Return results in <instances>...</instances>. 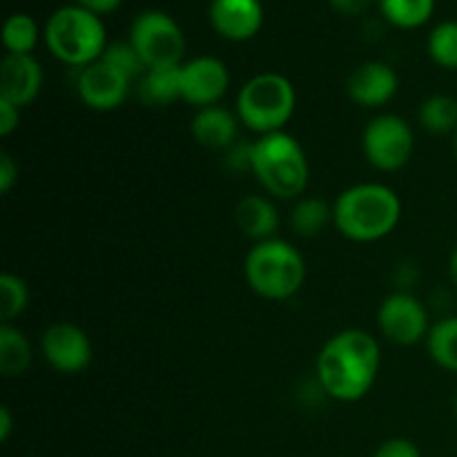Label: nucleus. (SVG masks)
<instances>
[{"instance_id":"b1692460","label":"nucleus","mask_w":457,"mask_h":457,"mask_svg":"<svg viewBox=\"0 0 457 457\" xmlns=\"http://www.w3.org/2000/svg\"><path fill=\"white\" fill-rule=\"evenodd\" d=\"M38 22L29 13H13L4 21L3 43L7 54H31L38 45Z\"/></svg>"},{"instance_id":"6e6552de","label":"nucleus","mask_w":457,"mask_h":457,"mask_svg":"<svg viewBox=\"0 0 457 457\" xmlns=\"http://www.w3.org/2000/svg\"><path fill=\"white\" fill-rule=\"evenodd\" d=\"M366 161L379 172H397L411 161L415 150L413 128L397 114H379L369 120L361 134Z\"/></svg>"},{"instance_id":"412c9836","label":"nucleus","mask_w":457,"mask_h":457,"mask_svg":"<svg viewBox=\"0 0 457 457\" xmlns=\"http://www.w3.org/2000/svg\"><path fill=\"white\" fill-rule=\"evenodd\" d=\"M427 351L440 369L457 375V315L442 317L431 326Z\"/></svg>"},{"instance_id":"f8f14e48","label":"nucleus","mask_w":457,"mask_h":457,"mask_svg":"<svg viewBox=\"0 0 457 457\" xmlns=\"http://www.w3.org/2000/svg\"><path fill=\"white\" fill-rule=\"evenodd\" d=\"M129 87L132 83L103 61L83 67L76 76V94L80 103L94 112L119 110L128 98Z\"/></svg>"},{"instance_id":"f257e3e1","label":"nucleus","mask_w":457,"mask_h":457,"mask_svg":"<svg viewBox=\"0 0 457 457\" xmlns=\"http://www.w3.org/2000/svg\"><path fill=\"white\" fill-rule=\"evenodd\" d=\"M382 364L378 339L361 328L333 335L317 355V386L326 397L342 404L364 400L375 386Z\"/></svg>"},{"instance_id":"cd10ccee","label":"nucleus","mask_w":457,"mask_h":457,"mask_svg":"<svg viewBox=\"0 0 457 457\" xmlns=\"http://www.w3.org/2000/svg\"><path fill=\"white\" fill-rule=\"evenodd\" d=\"M373 457H422V453L415 442L406 440V437H391L378 446Z\"/></svg>"},{"instance_id":"9d476101","label":"nucleus","mask_w":457,"mask_h":457,"mask_svg":"<svg viewBox=\"0 0 457 457\" xmlns=\"http://www.w3.org/2000/svg\"><path fill=\"white\" fill-rule=\"evenodd\" d=\"M40 353L56 373L79 375L92 364V342L80 326L54 321L40 337Z\"/></svg>"},{"instance_id":"39448f33","label":"nucleus","mask_w":457,"mask_h":457,"mask_svg":"<svg viewBox=\"0 0 457 457\" xmlns=\"http://www.w3.org/2000/svg\"><path fill=\"white\" fill-rule=\"evenodd\" d=\"M45 45L61 62L83 70L101 61L110 43H107V31L101 16L79 4H70V7L56 9L49 16L45 25Z\"/></svg>"},{"instance_id":"393cba45","label":"nucleus","mask_w":457,"mask_h":457,"mask_svg":"<svg viewBox=\"0 0 457 457\" xmlns=\"http://www.w3.org/2000/svg\"><path fill=\"white\" fill-rule=\"evenodd\" d=\"M428 56L442 70L457 71V21H445L428 34Z\"/></svg>"},{"instance_id":"5701e85b","label":"nucleus","mask_w":457,"mask_h":457,"mask_svg":"<svg viewBox=\"0 0 457 457\" xmlns=\"http://www.w3.org/2000/svg\"><path fill=\"white\" fill-rule=\"evenodd\" d=\"M384 18L400 29H418L433 16L436 0H378Z\"/></svg>"},{"instance_id":"c756f323","label":"nucleus","mask_w":457,"mask_h":457,"mask_svg":"<svg viewBox=\"0 0 457 457\" xmlns=\"http://www.w3.org/2000/svg\"><path fill=\"white\" fill-rule=\"evenodd\" d=\"M18 183V163L12 154L0 152V192L9 195L12 187Z\"/></svg>"},{"instance_id":"473e14b6","label":"nucleus","mask_w":457,"mask_h":457,"mask_svg":"<svg viewBox=\"0 0 457 457\" xmlns=\"http://www.w3.org/2000/svg\"><path fill=\"white\" fill-rule=\"evenodd\" d=\"M12 428H13L12 411H9V406H0V440L7 442L9 436H12Z\"/></svg>"},{"instance_id":"aec40b11","label":"nucleus","mask_w":457,"mask_h":457,"mask_svg":"<svg viewBox=\"0 0 457 457\" xmlns=\"http://www.w3.org/2000/svg\"><path fill=\"white\" fill-rule=\"evenodd\" d=\"M333 223V205L317 196H299L290 212V226L303 239L321 235Z\"/></svg>"},{"instance_id":"6ab92c4d","label":"nucleus","mask_w":457,"mask_h":457,"mask_svg":"<svg viewBox=\"0 0 457 457\" xmlns=\"http://www.w3.org/2000/svg\"><path fill=\"white\" fill-rule=\"evenodd\" d=\"M31 342L13 324H0V373L21 378L31 366Z\"/></svg>"},{"instance_id":"423d86ee","label":"nucleus","mask_w":457,"mask_h":457,"mask_svg":"<svg viewBox=\"0 0 457 457\" xmlns=\"http://www.w3.org/2000/svg\"><path fill=\"white\" fill-rule=\"evenodd\" d=\"M297 107V92L290 79L279 71H262L241 85L237 94V116L250 132H284Z\"/></svg>"},{"instance_id":"bb28decb","label":"nucleus","mask_w":457,"mask_h":457,"mask_svg":"<svg viewBox=\"0 0 457 457\" xmlns=\"http://www.w3.org/2000/svg\"><path fill=\"white\" fill-rule=\"evenodd\" d=\"M29 306V288L18 275L4 272L0 275V320L3 324H12L16 317Z\"/></svg>"},{"instance_id":"9b49d317","label":"nucleus","mask_w":457,"mask_h":457,"mask_svg":"<svg viewBox=\"0 0 457 457\" xmlns=\"http://www.w3.org/2000/svg\"><path fill=\"white\" fill-rule=\"evenodd\" d=\"M230 87L226 62L214 56H196L181 65V101L204 110L219 105Z\"/></svg>"},{"instance_id":"7c9ffc66","label":"nucleus","mask_w":457,"mask_h":457,"mask_svg":"<svg viewBox=\"0 0 457 457\" xmlns=\"http://www.w3.org/2000/svg\"><path fill=\"white\" fill-rule=\"evenodd\" d=\"M328 3L335 12L344 13V16H357V13H364L373 0H328Z\"/></svg>"},{"instance_id":"4468645a","label":"nucleus","mask_w":457,"mask_h":457,"mask_svg":"<svg viewBox=\"0 0 457 457\" xmlns=\"http://www.w3.org/2000/svg\"><path fill=\"white\" fill-rule=\"evenodd\" d=\"M43 89V67L31 54H7L0 62V98L22 107L31 105Z\"/></svg>"},{"instance_id":"c85d7f7f","label":"nucleus","mask_w":457,"mask_h":457,"mask_svg":"<svg viewBox=\"0 0 457 457\" xmlns=\"http://www.w3.org/2000/svg\"><path fill=\"white\" fill-rule=\"evenodd\" d=\"M21 125V107L0 98V137H9Z\"/></svg>"},{"instance_id":"dca6fc26","label":"nucleus","mask_w":457,"mask_h":457,"mask_svg":"<svg viewBox=\"0 0 457 457\" xmlns=\"http://www.w3.org/2000/svg\"><path fill=\"white\" fill-rule=\"evenodd\" d=\"M239 116L237 112H230L228 107L212 105L196 110L195 119L190 123V132L195 141L205 150L226 152L235 145L239 138Z\"/></svg>"},{"instance_id":"f03ea898","label":"nucleus","mask_w":457,"mask_h":457,"mask_svg":"<svg viewBox=\"0 0 457 457\" xmlns=\"http://www.w3.org/2000/svg\"><path fill=\"white\" fill-rule=\"evenodd\" d=\"M402 219V201L384 183H357L333 204V226L355 244H373L393 235Z\"/></svg>"},{"instance_id":"f3484780","label":"nucleus","mask_w":457,"mask_h":457,"mask_svg":"<svg viewBox=\"0 0 457 457\" xmlns=\"http://www.w3.org/2000/svg\"><path fill=\"white\" fill-rule=\"evenodd\" d=\"M235 223L241 235L259 244V241L275 239L279 230V212L270 196L248 195L237 204Z\"/></svg>"},{"instance_id":"a878e982","label":"nucleus","mask_w":457,"mask_h":457,"mask_svg":"<svg viewBox=\"0 0 457 457\" xmlns=\"http://www.w3.org/2000/svg\"><path fill=\"white\" fill-rule=\"evenodd\" d=\"M101 61L107 62V65H110L112 70L119 71V74H123L129 83H138L141 76L147 71L141 54L137 52V47H134L129 40H114V43L107 45Z\"/></svg>"},{"instance_id":"72a5a7b5","label":"nucleus","mask_w":457,"mask_h":457,"mask_svg":"<svg viewBox=\"0 0 457 457\" xmlns=\"http://www.w3.org/2000/svg\"><path fill=\"white\" fill-rule=\"evenodd\" d=\"M449 277H451V284L457 288V244L451 250V257H449Z\"/></svg>"},{"instance_id":"2f4dec72","label":"nucleus","mask_w":457,"mask_h":457,"mask_svg":"<svg viewBox=\"0 0 457 457\" xmlns=\"http://www.w3.org/2000/svg\"><path fill=\"white\" fill-rule=\"evenodd\" d=\"M120 3H123V0H76V4H79V7L87 9V12L96 13V16L116 12Z\"/></svg>"},{"instance_id":"7ed1b4c3","label":"nucleus","mask_w":457,"mask_h":457,"mask_svg":"<svg viewBox=\"0 0 457 457\" xmlns=\"http://www.w3.org/2000/svg\"><path fill=\"white\" fill-rule=\"evenodd\" d=\"M250 172L275 199H299L308 187L311 165L302 143L293 134L272 132L253 141Z\"/></svg>"},{"instance_id":"20e7f679","label":"nucleus","mask_w":457,"mask_h":457,"mask_svg":"<svg viewBox=\"0 0 457 457\" xmlns=\"http://www.w3.org/2000/svg\"><path fill=\"white\" fill-rule=\"evenodd\" d=\"M244 275L250 288L268 302L293 299L306 281V259L284 239L259 241L244 262Z\"/></svg>"},{"instance_id":"a211bd4d","label":"nucleus","mask_w":457,"mask_h":457,"mask_svg":"<svg viewBox=\"0 0 457 457\" xmlns=\"http://www.w3.org/2000/svg\"><path fill=\"white\" fill-rule=\"evenodd\" d=\"M138 96L150 107L172 105L181 101V65L152 67L138 80Z\"/></svg>"},{"instance_id":"f704fd0d","label":"nucleus","mask_w":457,"mask_h":457,"mask_svg":"<svg viewBox=\"0 0 457 457\" xmlns=\"http://www.w3.org/2000/svg\"><path fill=\"white\" fill-rule=\"evenodd\" d=\"M453 415H455V420H457V393H455V397H453Z\"/></svg>"},{"instance_id":"1a4fd4ad","label":"nucleus","mask_w":457,"mask_h":457,"mask_svg":"<svg viewBox=\"0 0 457 457\" xmlns=\"http://www.w3.org/2000/svg\"><path fill=\"white\" fill-rule=\"evenodd\" d=\"M378 326L379 333L388 342L397 346H415L420 342H427L433 324L427 306L415 295L397 290L379 303Z\"/></svg>"},{"instance_id":"4be33fe9","label":"nucleus","mask_w":457,"mask_h":457,"mask_svg":"<svg viewBox=\"0 0 457 457\" xmlns=\"http://www.w3.org/2000/svg\"><path fill=\"white\" fill-rule=\"evenodd\" d=\"M420 125L427 132L442 137V134L457 132V98L449 94H433L424 98L418 112Z\"/></svg>"},{"instance_id":"0eeeda50","label":"nucleus","mask_w":457,"mask_h":457,"mask_svg":"<svg viewBox=\"0 0 457 457\" xmlns=\"http://www.w3.org/2000/svg\"><path fill=\"white\" fill-rule=\"evenodd\" d=\"M129 43L141 54L147 70L183 65L186 36L172 16L163 12H143L134 18Z\"/></svg>"},{"instance_id":"2eb2a0df","label":"nucleus","mask_w":457,"mask_h":457,"mask_svg":"<svg viewBox=\"0 0 457 457\" xmlns=\"http://www.w3.org/2000/svg\"><path fill=\"white\" fill-rule=\"evenodd\" d=\"M210 22L221 38L241 43L262 29L263 7L259 0H212Z\"/></svg>"},{"instance_id":"c9c22d12","label":"nucleus","mask_w":457,"mask_h":457,"mask_svg":"<svg viewBox=\"0 0 457 457\" xmlns=\"http://www.w3.org/2000/svg\"><path fill=\"white\" fill-rule=\"evenodd\" d=\"M453 150H455V159H457V132L453 134Z\"/></svg>"},{"instance_id":"ddd939ff","label":"nucleus","mask_w":457,"mask_h":457,"mask_svg":"<svg viewBox=\"0 0 457 457\" xmlns=\"http://www.w3.org/2000/svg\"><path fill=\"white\" fill-rule=\"evenodd\" d=\"M400 79L388 62L369 61L355 67L346 80V92L355 105L366 110H379L395 98Z\"/></svg>"}]
</instances>
